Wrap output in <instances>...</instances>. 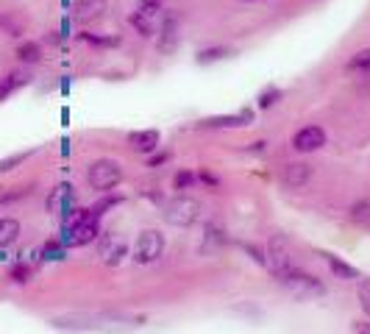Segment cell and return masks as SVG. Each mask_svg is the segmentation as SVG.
Listing matches in <instances>:
<instances>
[{
	"mask_svg": "<svg viewBox=\"0 0 370 334\" xmlns=\"http://www.w3.org/2000/svg\"><path fill=\"white\" fill-rule=\"evenodd\" d=\"M56 329H65V332H111V334H123L128 332V321L123 318H109V315H84V318H56L53 321Z\"/></svg>",
	"mask_w": 370,
	"mask_h": 334,
	"instance_id": "6da1fadb",
	"label": "cell"
},
{
	"mask_svg": "<svg viewBox=\"0 0 370 334\" xmlns=\"http://www.w3.org/2000/svg\"><path fill=\"white\" fill-rule=\"evenodd\" d=\"M86 182L98 192H109V189H114V187L123 182V167L114 159H98V162L89 165Z\"/></svg>",
	"mask_w": 370,
	"mask_h": 334,
	"instance_id": "7a4b0ae2",
	"label": "cell"
},
{
	"mask_svg": "<svg viewBox=\"0 0 370 334\" xmlns=\"http://www.w3.org/2000/svg\"><path fill=\"white\" fill-rule=\"evenodd\" d=\"M198 215H201V201L192 198V195H176L164 206V221L170 223V226L186 228V226H192V223L198 221Z\"/></svg>",
	"mask_w": 370,
	"mask_h": 334,
	"instance_id": "3957f363",
	"label": "cell"
},
{
	"mask_svg": "<svg viewBox=\"0 0 370 334\" xmlns=\"http://www.w3.org/2000/svg\"><path fill=\"white\" fill-rule=\"evenodd\" d=\"M279 282L298 298H318L326 293V287L320 284V279H315L312 273H303L301 267H293L287 270L284 276H279Z\"/></svg>",
	"mask_w": 370,
	"mask_h": 334,
	"instance_id": "277c9868",
	"label": "cell"
},
{
	"mask_svg": "<svg viewBox=\"0 0 370 334\" xmlns=\"http://www.w3.org/2000/svg\"><path fill=\"white\" fill-rule=\"evenodd\" d=\"M267 265H270V270H273L276 279L296 267L290 240H287L284 234H273V237H270V243H267Z\"/></svg>",
	"mask_w": 370,
	"mask_h": 334,
	"instance_id": "5b68a950",
	"label": "cell"
},
{
	"mask_svg": "<svg viewBox=\"0 0 370 334\" xmlns=\"http://www.w3.org/2000/svg\"><path fill=\"white\" fill-rule=\"evenodd\" d=\"M162 251H164V237H162L156 228H148V231H142V234L137 237L134 260L140 262V265H150V262H156L162 257Z\"/></svg>",
	"mask_w": 370,
	"mask_h": 334,
	"instance_id": "8992f818",
	"label": "cell"
},
{
	"mask_svg": "<svg viewBox=\"0 0 370 334\" xmlns=\"http://www.w3.org/2000/svg\"><path fill=\"white\" fill-rule=\"evenodd\" d=\"M323 145H326V131L320 126H303L293 137V148L298 153H312V150L323 148Z\"/></svg>",
	"mask_w": 370,
	"mask_h": 334,
	"instance_id": "52a82bcc",
	"label": "cell"
},
{
	"mask_svg": "<svg viewBox=\"0 0 370 334\" xmlns=\"http://www.w3.org/2000/svg\"><path fill=\"white\" fill-rule=\"evenodd\" d=\"M98 254H101V260L106 265H120L125 260V254H128V245H125V240L117 231H109V234H103V240L98 245Z\"/></svg>",
	"mask_w": 370,
	"mask_h": 334,
	"instance_id": "ba28073f",
	"label": "cell"
},
{
	"mask_svg": "<svg viewBox=\"0 0 370 334\" xmlns=\"http://www.w3.org/2000/svg\"><path fill=\"white\" fill-rule=\"evenodd\" d=\"M106 14V0H75L73 17L78 23H92Z\"/></svg>",
	"mask_w": 370,
	"mask_h": 334,
	"instance_id": "9c48e42d",
	"label": "cell"
},
{
	"mask_svg": "<svg viewBox=\"0 0 370 334\" xmlns=\"http://www.w3.org/2000/svg\"><path fill=\"white\" fill-rule=\"evenodd\" d=\"M254 120V111L245 109L240 114H220V117H209V120H201L203 128H237V126H248Z\"/></svg>",
	"mask_w": 370,
	"mask_h": 334,
	"instance_id": "30bf717a",
	"label": "cell"
},
{
	"mask_svg": "<svg viewBox=\"0 0 370 334\" xmlns=\"http://www.w3.org/2000/svg\"><path fill=\"white\" fill-rule=\"evenodd\" d=\"M31 84V73L28 70H11L0 78V101H6L9 95H14L17 89L28 87Z\"/></svg>",
	"mask_w": 370,
	"mask_h": 334,
	"instance_id": "8fae6325",
	"label": "cell"
},
{
	"mask_svg": "<svg viewBox=\"0 0 370 334\" xmlns=\"http://www.w3.org/2000/svg\"><path fill=\"white\" fill-rule=\"evenodd\" d=\"M128 145L137 153H153L159 148V131L156 128H145V131H131L128 134Z\"/></svg>",
	"mask_w": 370,
	"mask_h": 334,
	"instance_id": "7c38bea8",
	"label": "cell"
},
{
	"mask_svg": "<svg viewBox=\"0 0 370 334\" xmlns=\"http://www.w3.org/2000/svg\"><path fill=\"white\" fill-rule=\"evenodd\" d=\"M179 48V17L170 14L162 26V37H159V53H173Z\"/></svg>",
	"mask_w": 370,
	"mask_h": 334,
	"instance_id": "4fadbf2b",
	"label": "cell"
},
{
	"mask_svg": "<svg viewBox=\"0 0 370 334\" xmlns=\"http://www.w3.org/2000/svg\"><path fill=\"white\" fill-rule=\"evenodd\" d=\"M284 184L298 189V187H303L309 179H312V165H306V162H293V165H287V170H284Z\"/></svg>",
	"mask_w": 370,
	"mask_h": 334,
	"instance_id": "5bb4252c",
	"label": "cell"
},
{
	"mask_svg": "<svg viewBox=\"0 0 370 334\" xmlns=\"http://www.w3.org/2000/svg\"><path fill=\"white\" fill-rule=\"evenodd\" d=\"M231 56H237V50H234V48H228V45H215V48H203V50L195 56V62L206 67V65H215V62L231 59Z\"/></svg>",
	"mask_w": 370,
	"mask_h": 334,
	"instance_id": "9a60e30c",
	"label": "cell"
},
{
	"mask_svg": "<svg viewBox=\"0 0 370 334\" xmlns=\"http://www.w3.org/2000/svg\"><path fill=\"white\" fill-rule=\"evenodd\" d=\"M326 262H329V267H332V273L337 279H342V282H351V279H359V270L354 267V265H348V262H342L340 257H334V254H323Z\"/></svg>",
	"mask_w": 370,
	"mask_h": 334,
	"instance_id": "2e32d148",
	"label": "cell"
},
{
	"mask_svg": "<svg viewBox=\"0 0 370 334\" xmlns=\"http://www.w3.org/2000/svg\"><path fill=\"white\" fill-rule=\"evenodd\" d=\"M17 59L23 65H39L42 62V45L39 42H20L17 45Z\"/></svg>",
	"mask_w": 370,
	"mask_h": 334,
	"instance_id": "e0dca14e",
	"label": "cell"
},
{
	"mask_svg": "<svg viewBox=\"0 0 370 334\" xmlns=\"http://www.w3.org/2000/svg\"><path fill=\"white\" fill-rule=\"evenodd\" d=\"M20 237V223L14 218H0V248H9Z\"/></svg>",
	"mask_w": 370,
	"mask_h": 334,
	"instance_id": "ac0fdd59",
	"label": "cell"
},
{
	"mask_svg": "<svg viewBox=\"0 0 370 334\" xmlns=\"http://www.w3.org/2000/svg\"><path fill=\"white\" fill-rule=\"evenodd\" d=\"M128 23H131V28H137V34L140 37H156V28H153V23H150V17H145L142 11H134L131 17H128Z\"/></svg>",
	"mask_w": 370,
	"mask_h": 334,
	"instance_id": "d6986e66",
	"label": "cell"
},
{
	"mask_svg": "<svg viewBox=\"0 0 370 334\" xmlns=\"http://www.w3.org/2000/svg\"><path fill=\"white\" fill-rule=\"evenodd\" d=\"M348 70H354V73H370V48H365V50H357V53L351 56Z\"/></svg>",
	"mask_w": 370,
	"mask_h": 334,
	"instance_id": "ffe728a7",
	"label": "cell"
},
{
	"mask_svg": "<svg viewBox=\"0 0 370 334\" xmlns=\"http://www.w3.org/2000/svg\"><path fill=\"white\" fill-rule=\"evenodd\" d=\"M279 101H281V89H279V87H267L259 95L257 106H259V109H270V106H276Z\"/></svg>",
	"mask_w": 370,
	"mask_h": 334,
	"instance_id": "44dd1931",
	"label": "cell"
},
{
	"mask_svg": "<svg viewBox=\"0 0 370 334\" xmlns=\"http://www.w3.org/2000/svg\"><path fill=\"white\" fill-rule=\"evenodd\" d=\"M0 31H3L6 37L14 39V37H20V34H23V23H17L11 14H3V17H0Z\"/></svg>",
	"mask_w": 370,
	"mask_h": 334,
	"instance_id": "7402d4cb",
	"label": "cell"
},
{
	"mask_svg": "<svg viewBox=\"0 0 370 334\" xmlns=\"http://www.w3.org/2000/svg\"><path fill=\"white\" fill-rule=\"evenodd\" d=\"M31 156H34V150H23V153H14V156H9V159H0V173L14 170L17 165H23V162L31 159Z\"/></svg>",
	"mask_w": 370,
	"mask_h": 334,
	"instance_id": "603a6c76",
	"label": "cell"
},
{
	"mask_svg": "<svg viewBox=\"0 0 370 334\" xmlns=\"http://www.w3.org/2000/svg\"><path fill=\"white\" fill-rule=\"evenodd\" d=\"M78 39L89 42V45H98V48H117L120 39L117 37H95V34H78Z\"/></svg>",
	"mask_w": 370,
	"mask_h": 334,
	"instance_id": "cb8c5ba5",
	"label": "cell"
},
{
	"mask_svg": "<svg viewBox=\"0 0 370 334\" xmlns=\"http://www.w3.org/2000/svg\"><path fill=\"white\" fill-rule=\"evenodd\" d=\"M357 296H359V306L365 309V315L370 318V279H362V282H359Z\"/></svg>",
	"mask_w": 370,
	"mask_h": 334,
	"instance_id": "d4e9b609",
	"label": "cell"
},
{
	"mask_svg": "<svg viewBox=\"0 0 370 334\" xmlns=\"http://www.w3.org/2000/svg\"><path fill=\"white\" fill-rule=\"evenodd\" d=\"M9 279L17 282V284H26V282L31 279V267H28V265H14V267L9 270Z\"/></svg>",
	"mask_w": 370,
	"mask_h": 334,
	"instance_id": "484cf974",
	"label": "cell"
},
{
	"mask_svg": "<svg viewBox=\"0 0 370 334\" xmlns=\"http://www.w3.org/2000/svg\"><path fill=\"white\" fill-rule=\"evenodd\" d=\"M195 182H198V176L195 173H189V170H181V173H176V189H192L195 187Z\"/></svg>",
	"mask_w": 370,
	"mask_h": 334,
	"instance_id": "4316f807",
	"label": "cell"
},
{
	"mask_svg": "<svg viewBox=\"0 0 370 334\" xmlns=\"http://www.w3.org/2000/svg\"><path fill=\"white\" fill-rule=\"evenodd\" d=\"M162 3H164V0H140V9H137V11H142L145 17H153V14H159Z\"/></svg>",
	"mask_w": 370,
	"mask_h": 334,
	"instance_id": "83f0119b",
	"label": "cell"
},
{
	"mask_svg": "<svg viewBox=\"0 0 370 334\" xmlns=\"http://www.w3.org/2000/svg\"><path fill=\"white\" fill-rule=\"evenodd\" d=\"M368 215H370L368 201H359V204L354 206V212H351V218H354V221H368Z\"/></svg>",
	"mask_w": 370,
	"mask_h": 334,
	"instance_id": "f1b7e54d",
	"label": "cell"
},
{
	"mask_svg": "<svg viewBox=\"0 0 370 334\" xmlns=\"http://www.w3.org/2000/svg\"><path fill=\"white\" fill-rule=\"evenodd\" d=\"M62 248H56V243H47L45 245V260H62Z\"/></svg>",
	"mask_w": 370,
	"mask_h": 334,
	"instance_id": "f546056e",
	"label": "cell"
},
{
	"mask_svg": "<svg viewBox=\"0 0 370 334\" xmlns=\"http://www.w3.org/2000/svg\"><path fill=\"white\" fill-rule=\"evenodd\" d=\"M70 28H73V20H70V14H65L62 17V28H59V39L70 37Z\"/></svg>",
	"mask_w": 370,
	"mask_h": 334,
	"instance_id": "4dcf8cb0",
	"label": "cell"
},
{
	"mask_svg": "<svg viewBox=\"0 0 370 334\" xmlns=\"http://www.w3.org/2000/svg\"><path fill=\"white\" fill-rule=\"evenodd\" d=\"M354 332L357 334H370V321H357V323H354Z\"/></svg>",
	"mask_w": 370,
	"mask_h": 334,
	"instance_id": "1f68e13d",
	"label": "cell"
},
{
	"mask_svg": "<svg viewBox=\"0 0 370 334\" xmlns=\"http://www.w3.org/2000/svg\"><path fill=\"white\" fill-rule=\"evenodd\" d=\"M170 156L167 153H156V156H150L148 159V167H156V165H162V162H167Z\"/></svg>",
	"mask_w": 370,
	"mask_h": 334,
	"instance_id": "d6a6232c",
	"label": "cell"
},
{
	"mask_svg": "<svg viewBox=\"0 0 370 334\" xmlns=\"http://www.w3.org/2000/svg\"><path fill=\"white\" fill-rule=\"evenodd\" d=\"M201 179H203V182H206V184H209V187H215V184H218V179H215L212 173H201Z\"/></svg>",
	"mask_w": 370,
	"mask_h": 334,
	"instance_id": "836d02e7",
	"label": "cell"
},
{
	"mask_svg": "<svg viewBox=\"0 0 370 334\" xmlns=\"http://www.w3.org/2000/svg\"><path fill=\"white\" fill-rule=\"evenodd\" d=\"M62 92H65V95L70 92V78H62Z\"/></svg>",
	"mask_w": 370,
	"mask_h": 334,
	"instance_id": "e575fe53",
	"label": "cell"
},
{
	"mask_svg": "<svg viewBox=\"0 0 370 334\" xmlns=\"http://www.w3.org/2000/svg\"><path fill=\"white\" fill-rule=\"evenodd\" d=\"M62 9H73V0H62Z\"/></svg>",
	"mask_w": 370,
	"mask_h": 334,
	"instance_id": "d590c367",
	"label": "cell"
},
{
	"mask_svg": "<svg viewBox=\"0 0 370 334\" xmlns=\"http://www.w3.org/2000/svg\"><path fill=\"white\" fill-rule=\"evenodd\" d=\"M3 260H6V254H3V251H0V262H3Z\"/></svg>",
	"mask_w": 370,
	"mask_h": 334,
	"instance_id": "8d00e7d4",
	"label": "cell"
},
{
	"mask_svg": "<svg viewBox=\"0 0 370 334\" xmlns=\"http://www.w3.org/2000/svg\"><path fill=\"white\" fill-rule=\"evenodd\" d=\"M240 3H254V0H240Z\"/></svg>",
	"mask_w": 370,
	"mask_h": 334,
	"instance_id": "74e56055",
	"label": "cell"
}]
</instances>
